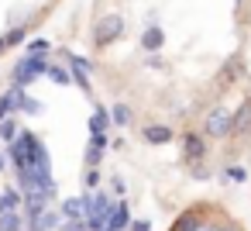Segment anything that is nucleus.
Here are the masks:
<instances>
[{
    "label": "nucleus",
    "instance_id": "0eeeda50",
    "mask_svg": "<svg viewBox=\"0 0 251 231\" xmlns=\"http://www.w3.org/2000/svg\"><path fill=\"white\" fill-rule=\"evenodd\" d=\"M203 155H206V142H203L200 135H186V159L200 162Z\"/></svg>",
    "mask_w": 251,
    "mask_h": 231
},
{
    "label": "nucleus",
    "instance_id": "c85d7f7f",
    "mask_svg": "<svg viewBox=\"0 0 251 231\" xmlns=\"http://www.w3.org/2000/svg\"><path fill=\"white\" fill-rule=\"evenodd\" d=\"M0 169H4V155H0Z\"/></svg>",
    "mask_w": 251,
    "mask_h": 231
},
{
    "label": "nucleus",
    "instance_id": "6ab92c4d",
    "mask_svg": "<svg viewBox=\"0 0 251 231\" xmlns=\"http://www.w3.org/2000/svg\"><path fill=\"white\" fill-rule=\"evenodd\" d=\"M62 228H66V231H90V228H86V221H83V217H69V221H66V224H62Z\"/></svg>",
    "mask_w": 251,
    "mask_h": 231
},
{
    "label": "nucleus",
    "instance_id": "1a4fd4ad",
    "mask_svg": "<svg viewBox=\"0 0 251 231\" xmlns=\"http://www.w3.org/2000/svg\"><path fill=\"white\" fill-rule=\"evenodd\" d=\"M162 42H165V35H162V28H148V31L141 35V45H145L148 52H158V49H162Z\"/></svg>",
    "mask_w": 251,
    "mask_h": 231
},
{
    "label": "nucleus",
    "instance_id": "9b49d317",
    "mask_svg": "<svg viewBox=\"0 0 251 231\" xmlns=\"http://www.w3.org/2000/svg\"><path fill=\"white\" fill-rule=\"evenodd\" d=\"M0 231H21V217L14 210H0Z\"/></svg>",
    "mask_w": 251,
    "mask_h": 231
},
{
    "label": "nucleus",
    "instance_id": "f3484780",
    "mask_svg": "<svg viewBox=\"0 0 251 231\" xmlns=\"http://www.w3.org/2000/svg\"><path fill=\"white\" fill-rule=\"evenodd\" d=\"M110 117H114L117 124H127V121H131V111H127L124 104H114V111H110Z\"/></svg>",
    "mask_w": 251,
    "mask_h": 231
},
{
    "label": "nucleus",
    "instance_id": "9d476101",
    "mask_svg": "<svg viewBox=\"0 0 251 231\" xmlns=\"http://www.w3.org/2000/svg\"><path fill=\"white\" fill-rule=\"evenodd\" d=\"M248 128H251V104H244V107L234 114V131H237V135H244Z\"/></svg>",
    "mask_w": 251,
    "mask_h": 231
},
{
    "label": "nucleus",
    "instance_id": "2eb2a0df",
    "mask_svg": "<svg viewBox=\"0 0 251 231\" xmlns=\"http://www.w3.org/2000/svg\"><path fill=\"white\" fill-rule=\"evenodd\" d=\"M18 107H21V111H28V114H42V104H38V100H31V97H25V93L18 97Z\"/></svg>",
    "mask_w": 251,
    "mask_h": 231
},
{
    "label": "nucleus",
    "instance_id": "cd10ccee",
    "mask_svg": "<svg viewBox=\"0 0 251 231\" xmlns=\"http://www.w3.org/2000/svg\"><path fill=\"white\" fill-rule=\"evenodd\" d=\"M4 49H7V42H4V38H0V52H4Z\"/></svg>",
    "mask_w": 251,
    "mask_h": 231
},
{
    "label": "nucleus",
    "instance_id": "5701e85b",
    "mask_svg": "<svg viewBox=\"0 0 251 231\" xmlns=\"http://www.w3.org/2000/svg\"><path fill=\"white\" fill-rule=\"evenodd\" d=\"M127 224H131V231H151L148 221H127Z\"/></svg>",
    "mask_w": 251,
    "mask_h": 231
},
{
    "label": "nucleus",
    "instance_id": "423d86ee",
    "mask_svg": "<svg viewBox=\"0 0 251 231\" xmlns=\"http://www.w3.org/2000/svg\"><path fill=\"white\" fill-rule=\"evenodd\" d=\"M25 93V87H11V93H4V97H0V121H4V117H11L14 111H18V97Z\"/></svg>",
    "mask_w": 251,
    "mask_h": 231
},
{
    "label": "nucleus",
    "instance_id": "b1692460",
    "mask_svg": "<svg viewBox=\"0 0 251 231\" xmlns=\"http://www.w3.org/2000/svg\"><path fill=\"white\" fill-rule=\"evenodd\" d=\"M86 162L97 166V162H100V148H90V152H86Z\"/></svg>",
    "mask_w": 251,
    "mask_h": 231
},
{
    "label": "nucleus",
    "instance_id": "20e7f679",
    "mask_svg": "<svg viewBox=\"0 0 251 231\" xmlns=\"http://www.w3.org/2000/svg\"><path fill=\"white\" fill-rule=\"evenodd\" d=\"M141 138L148 145H165V142H172V128H165V124H145L141 128Z\"/></svg>",
    "mask_w": 251,
    "mask_h": 231
},
{
    "label": "nucleus",
    "instance_id": "f257e3e1",
    "mask_svg": "<svg viewBox=\"0 0 251 231\" xmlns=\"http://www.w3.org/2000/svg\"><path fill=\"white\" fill-rule=\"evenodd\" d=\"M45 69H49V62L42 59V52H31L28 59H21V62L14 66V83H18V87H28V83H31L35 76H42Z\"/></svg>",
    "mask_w": 251,
    "mask_h": 231
},
{
    "label": "nucleus",
    "instance_id": "aec40b11",
    "mask_svg": "<svg viewBox=\"0 0 251 231\" xmlns=\"http://www.w3.org/2000/svg\"><path fill=\"white\" fill-rule=\"evenodd\" d=\"M103 128H107V114H100V111H97V114H93V121H90V131H103Z\"/></svg>",
    "mask_w": 251,
    "mask_h": 231
},
{
    "label": "nucleus",
    "instance_id": "a211bd4d",
    "mask_svg": "<svg viewBox=\"0 0 251 231\" xmlns=\"http://www.w3.org/2000/svg\"><path fill=\"white\" fill-rule=\"evenodd\" d=\"M45 73H49V76H52L59 87H66V83H69V73H66V69H59V66H49Z\"/></svg>",
    "mask_w": 251,
    "mask_h": 231
},
{
    "label": "nucleus",
    "instance_id": "6e6552de",
    "mask_svg": "<svg viewBox=\"0 0 251 231\" xmlns=\"http://www.w3.org/2000/svg\"><path fill=\"white\" fill-rule=\"evenodd\" d=\"M14 138H18V142H11V148H7V152H11L14 166H18V169H25V166H28V148H25V135H14Z\"/></svg>",
    "mask_w": 251,
    "mask_h": 231
},
{
    "label": "nucleus",
    "instance_id": "7ed1b4c3",
    "mask_svg": "<svg viewBox=\"0 0 251 231\" xmlns=\"http://www.w3.org/2000/svg\"><path fill=\"white\" fill-rule=\"evenodd\" d=\"M121 31H124V21H121L117 14H110V18H103V21L97 25L93 42H97V45H110L114 38H121Z\"/></svg>",
    "mask_w": 251,
    "mask_h": 231
},
{
    "label": "nucleus",
    "instance_id": "bb28decb",
    "mask_svg": "<svg viewBox=\"0 0 251 231\" xmlns=\"http://www.w3.org/2000/svg\"><path fill=\"white\" fill-rule=\"evenodd\" d=\"M210 231H234V228H210Z\"/></svg>",
    "mask_w": 251,
    "mask_h": 231
},
{
    "label": "nucleus",
    "instance_id": "ddd939ff",
    "mask_svg": "<svg viewBox=\"0 0 251 231\" xmlns=\"http://www.w3.org/2000/svg\"><path fill=\"white\" fill-rule=\"evenodd\" d=\"M176 231H200V217L189 210V214H182L179 221H176Z\"/></svg>",
    "mask_w": 251,
    "mask_h": 231
},
{
    "label": "nucleus",
    "instance_id": "412c9836",
    "mask_svg": "<svg viewBox=\"0 0 251 231\" xmlns=\"http://www.w3.org/2000/svg\"><path fill=\"white\" fill-rule=\"evenodd\" d=\"M4 42H7V45H18V42H25V28H14L11 35H4Z\"/></svg>",
    "mask_w": 251,
    "mask_h": 231
},
{
    "label": "nucleus",
    "instance_id": "4be33fe9",
    "mask_svg": "<svg viewBox=\"0 0 251 231\" xmlns=\"http://www.w3.org/2000/svg\"><path fill=\"white\" fill-rule=\"evenodd\" d=\"M90 148H100V152H103V148H107V135H103V131H93V142H90Z\"/></svg>",
    "mask_w": 251,
    "mask_h": 231
},
{
    "label": "nucleus",
    "instance_id": "dca6fc26",
    "mask_svg": "<svg viewBox=\"0 0 251 231\" xmlns=\"http://www.w3.org/2000/svg\"><path fill=\"white\" fill-rule=\"evenodd\" d=\"M18 135V124L11 121V117H4V121H0V138H4V142H11Z\"/></svg>",
    "mask_w": 251,
    "mask_h": 231
},
{
    "label": "nucleus",
    "instance_id": "f8f14e48",
    "mask_svg": "<svg viewBox=\"0 0 251 231\" xmlns=\"http://www.w3.org/2000/svg\"><path fill=\"white\" fill-rule=\"evenodd\" d=\"M18 203H21L18 190H4V193H0V210H18Z\"/></svg>",
    "mask_w": 251,
    "mask_h": 231
},
{
    "label": "nucleus",
    "instance_id": "f03ea898",
    "mask_svg": "<svg viewBox=\"0 0 251 231\" xmlns=\"http://www.w3.org/2000/svg\"><path fill=\"white\" fill-rule=\"evenodd\" d=\"M206 135H213V138H227V135H234V114L224 111V107H217V111L206 117Z\"/></svg>",
    "mask_w": 251,
    "mask_h": 231
},
{
    "label": "nucleus",
    "instance_id": "4468645a",
    "mask_svg": "<svg viewBox=\"0 0 251 231\" xmlns=\"http://www.w3.org/2000/svg\"><path fill=\"white\" fill-rule=\"evenodd\" d=\"M62 214L66 217H79V214H86V203L83 200H66L62 203Z\"/></svg>",
    "mask_w": 251,
    "mask_h": 231
},
{
    "label": "nucleus",
    "instance_id": "39448f33",
    "mask_svg": "<svg viewBox=\"0 0 251 231\" xmlns=\"http://www.w3.org/2000/svg\"><path fill=\"white\" fill-rule=\"evenodd\" d=\"M127 221H131V214H127V203H117V207H110V210H107V221H103V228H110V231H124V228H127Z\"/></svg>",
    "mask_w": 251,
    "mask_h": 231
},
{
    "label": "nucleus",
    "instance_id": "a878e982",
    "mask_svg": "<svg viewBox=\"0 0 251 231\" xmlns=\"http://www.w3.org/2000/svg\"><path fill=\"white\" fill-rule=\"evenodd\" d=\"M97 183H100V173L90 169V173H86V186H97Z\"/></svg>",
    "mask_w": 251,
    "mask_h": 231
},
{
    "label": "nucleus",
    "instance_id": "393cba45",
    "mask_svg": "<svg viewBox=\"0 0 251 231\" xmlns=\"http://www.w3.org/2000/svg\"><path fill=\"white\" fill-rule=\"evenodd\" d=\"M230 179H237V183H241V179H248V173H244L241 166H234V169H230Z\"/></svg>",
    "mask_w": 251,
    "mask_h": 231
}]
</instances>
